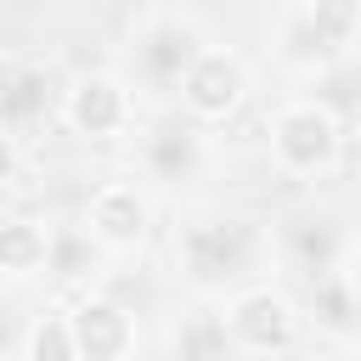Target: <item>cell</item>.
Returning a JSON list of instances; mask_svg holds the SVG:
<instances>
[{"instance_id":"cell-1","label":"cell","mask_w":361,"mask_h":361,"mask_svg":"<svg viewBox=\"0 0 361 361\" xmlns=\"http://www.w3.org/2000/svg\"><path fill=\"white\" fill-rule=\"evenodd\" d=\"M265 141H271V164L288 180H322L344 164V124L322 96L276 102L265 118Z\"/></svg>"},{"instance_id":"cell-2","label":"cell","mask_w":361,"mask_h":361,"mask_svg":"<svg viewBox=\"0 0 361 361\" xmlns=\"http://www.w3.org/2000/svg\"><path fill=\"white\" fill-rule=\"evenodd\" d=\"M254 226L248 220H192L175 231V259L180 271L197 282V288H220L231 276H248L254 271Z\"/></svg>"},{"instance_id":"cell-3","label":"cell","mask_w":361,"mask_h":361,"mask_svg":"<svg viewBox=\"0 0 361 361\" xmlns=\"http://www.w3.org/2000/svg\"><path fill=\"white\" fill-rule=\"evenodd\" d=\"M175 96H180V113L203 130V124H226V118H237V107L248 102V62L231 51V45H203L197 56H192V68L180 73V85H175Z\"/></svg>"},{"instance_id":"cell-4","label":"cell","mask_w":361,"mask_h":361,"mask_svg":"<svg viewBox=\"0 0 361 361\" xmlns=\"http://www.w3.org/2000/svg\"><path fill=\"white\" fill-rule=\"evenodd\" d=\"M231 350L243 355H288L299 344V310L282 288H243L231 293L226 316H220Z\"/></svg>"},{"instance_id":"cell-5","label":"cell","mask_w":361,"mask_h":361,"mask_svg":"<svg viewBox=\"0 0 361 361\" xmlns=\"http://www.w3.org/2000/svg\"><path fill=\"white\" fill-rule=\"evenodd\" d=\"M56 107H62V124H68L73 135H85V141H113V135H124L130 118H135L130 85H124L118 73H107V68L79 73V79L62 90Z\"/></svg>"},{"instance_id":"cell-6","label":"cell","mask_w":361,"mask_h":361,"mask_svg":"<svg viewBox=\"0 0 361 361\" xmlns=\"http://www.w3.org/2000/svg\"><path fill=\"white\" fill-rule=\"evenodd\" d=\"M152 231V203L135 180H102L85 197V237L107 254H135Z\"/></svg>"},{"instance_id":"cell-7","label":"cell","mask_w":361,"mask_h":361,"mask_svg":"<svg viewBox=\"0 0 361 361\" xmlns=\"http://www.w3.org/2000/svg\"><path fill=\"white\" fill-rule=\"evenodd\" d=\"M73 322V344H79V361H130L135 355V310L107 299V293H90L68 310Z\"/></svg>"},{"instance_id":"cell-8","label":"cell","mask_w":361,"mask_h":361,"mask_svg":"<svg viewBox=\"0 0 361 361\" xmlns=\"http://www.w3.org/2000/svg\"><path fill=\"white\" fill-rule=\"evenodd\" d=\"M203 45H209V39L197 34L192 17H180V11H152L147 28H141V39H135V56H141V68H147L152 79L180 85V73L192 68V56H197Z\"/></svg>"},{"instance_id":"cell-9","label":"cell","mask_w":361,"mask_h":361,"mask_svg":"<svg viewBox=\"0 0 361 361\" xmlns=\"http://www.w3.org/2000/svg\"><path fill=\"white\" fill-rule=\"evenodd\" d=\"M141 164L152 180H192L203 169V130L192 118H175V124H158L147 141H141Z\"/></svg>"},{"instance_id":"cell-10","label":"cell","mask_w":361,"mask_h":361,"mask_svg":"<svg viewBox=\"0 0 361 361\" xmlns=\"http://www.w3.org/2000/svg\"><path fill=\"white\" fill-rule=\"evenodd\" d=\"M51 254H56V237L34 214H11L0 226V271L11 282H28L34 271H51Z\"/></svg>"},{"instance_id":"cell-11","label":"cell","mask_w":361,"mask_h":361,"mask_svg":"<svg viewBox=\"0 0 361 361\" xmlns=\"http://www.w3.org/2000/svg\"><path fill=\"white\" fill-rule=\"evenodd\" d=\"M51 102H62V96L51 90V73L28 62V68H11V73H6L0 118H6V130H11V135H23L34 118H45V113H51Z\"/></svg>"},{"instance_id":"cell-12","label":"cell","mask_w":361,"mask_h":361,"mask_svg":"<svg viewBox=\"0 0 361 361\" xmlns=\"http://www.w3.org/2000/svg\"><path fill=\"white\" fill-rule=\"evenodd\" d=\"M17 361H79V344H73V322H68V310H39V316L23 327Z\"/></svg>"},{"instance_id":"cell-13","label":"cell","mask_w":361,"mask_h":361,"mask_svg":"<svg viewBox=\"0 0 361 361\" xmlns=\"http://www.w3.org/2000/svg\"><path fill=\"white\" fill-rule=\"evenodd\" d=\"M299 11H305V23H310V34H316L333 56L361 39V0H316V6H299Z\"/></svg>"},{"instance_id":"cell-14","label":"cell","mask_w":361,"mask_h":361,"mask_svg":"<svg viewBox=\"0 0 361 361\" xmlns=\"http://www.w3.org/2000/svg\"><path fill=\"white\" fill-rule=\"evenodd\" d=\"M338 282H344V293H350V305H355V316H361V237L344 248V259H338Z\"/></svg>"},{"instance_id":"cell-15","label":"cell","mask_w":361,"mask_h":361,"mask_svg":"<svg viewBox=\"0 0 361 361\" xmlns=\"http://www.w3.org/2000/svg\"><path fill=\"white\" fill-rule=\"evenodd\" d=\"M355 113H361V102H355Z\"/></svg>"},{"instance_id":"cell-16","label":"cell","mask_w":361,"mask_h":361,"mask_svg":"<svg viewBox=\"0 0 361 361\" xmlns=\"http://www.w3.org/2000/svg\"><path fill=\"white\" fill-rule=\"evenodd\" d=\"M355 361H361V355H355Z\"/></svg>"}]
</instances>
